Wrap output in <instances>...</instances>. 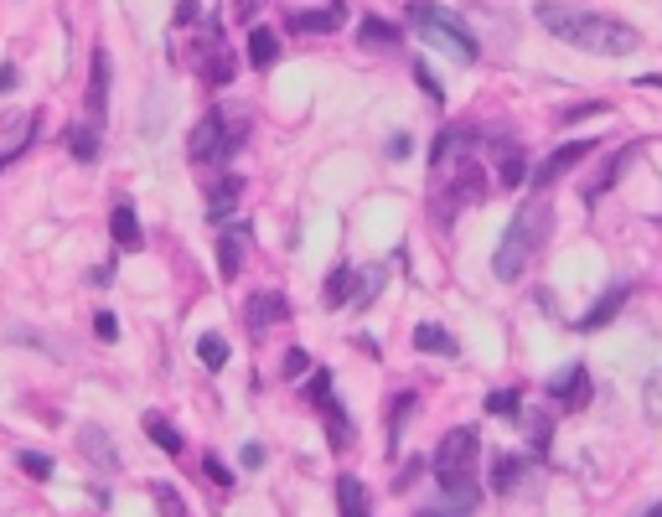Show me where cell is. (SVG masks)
Here are the masks:
<instances>
[{
    "instance_id": "1",
    "label": "cell",
    "mask_w": 662,
    "mask_h": 517,
    "mask_svg": "<svg viewBox=\"0 0 662 517\" xmlns=\"http://www.w3.org/2000/svg\"><path fill=\"white\" fill-rule=\"evenodd\" d=\"M533 16H538V26H544L549 37L580 47V52H595V57H626V52L642 47L637 26H626L616 16H600V11L564 6V0H538Z\"/></svg>"
},
{
    "instance_id": "2",
    "label": "cell",
    "mask_w": 662,
    "mask_h": 517,
    "mask_svg": "<svg viewBox=\"0 0 662 517\" xmlns=\"http://www.w3.org/2000/svg\"><path fill=\"white\" fill-rule=\"evenodd\" d=\"M549 228H554V207H549L544 192H538V197H528V202L513 212V223H507L497 254H492V275H497L502 285L523 280V269H528V264L538 259V249L549 243Z\"/></svg>"
},
{
    "instance_id": "3",
    "label": "cell",
    "mask_w": 662,
    "mask_h": 517,
    "mask_svg": "<svg viewBox=\"0 0 662 517\" xmlns=\"http://www.w3.org/2000/svg\"><path fill=\"white\" fill-rule=\"evenodd\" d=\"M476 450H481V440H476L471 424L450 430V435L440 440V450H435V481H440V492L456 502V507H466V512H476V497H481V492H476V481H471Z\"/></svg>"
},
{
    "instance_id": "4",
    "label": "cell",
    "mask_w": 662,
    "mask_h": 517,
    "mask_svg": "<svg viewBox=\"0 0 662 517\" xmlns=\"http://www.w3.org/2000/svg\"><path fill=\"white\" fill-rule=\"evenodd\" d=\"M409 26H414V37H425V42H435L440 52H450V57H456V63H476V57H481V47H476V37L466 32V26H461V16H450V11H440L435 6V0H409Z\"/></svg>"
},
{
    "instance_id": "5",
    "label": "cell",
    "mask_w": 662,
    "mask_h": 517,
    "mask_svg": "<svg viewBox=\"0 0 662 517\" xmlns=\"http://www.w3.org/2000/svg\"><path fill=\"white\" fill-rule=\"evenodd\" d=\"M481 197H487V171H481L471 156H456V171H450V181L435 176V187H430V212H435L440 228H450V223H456L466 207H476Z\"/></svg>"
},
{
    "instance_id": "6",
    "label": "cell",
    "mask_w": 662,
    "mask_h": 517,
    "mask_svg": "<svg viewBox=\"0 0 662 517\" xmlns=\"http://www.w3.org/2000/svg\"><path fill=\"white\" fill-rule=\"evenodd\" d=\"M187 156L197 161V166H218V161H228L233 150H228V135H223V114L213 109L202 119V125L192 130V140H187Z\"/></svg>"
},
{
    "instance_id": "7",
    "label": "cell",
    "mask_w": 662,
    "mask_h": 517,
    "mask_svg": "<svg viewBox=\"0 0 662 517\" xmlns=\"http://www.w3.org/2000/svg\"><path fill=\"white\" fill-rule=\"evenodd\" d=\"M590 150H595V140H569V145H559L554 156H549L544 166L533 171V187H538V192H549V187H554V181H559L564 171H575V166H580V161L590 156Z\"/></svg>"
},
{
    "instance_id": "8",
    "label": "cell",
    "mask_w": 662,
    "mask_h": 517,
    "mask_svg": "<svg viewBox=\"0 0 662 517\" xmlns=\"http://www.w3.org/2000/svg\"><path fill=\"white\" fill-rule=\"evenodd\" d=\"M285 316H290V300L280 290H259V295H249V306H244V321H249L254 337H264V331L280 326Z\"/></svg>"
},
{
    "instance_id": "9",
    "label": "cell",
    "mask_w": 662,
    "mask_h": 517,
    "mask_svg": "<svg viewBox=\"0 0 662 517\" xmlns=\"http://www.w3.org/2000/svg\"><path fill=\"white\" fill-rule=\"evenodd\" d=\"M549 393H554L559 409H585V404H590V373L580 368V362H569L564 373L549 378Z\"/></svg>"
},
{
    "instance_id": "10",
    "label": "cell",
    "mask_w": 662,
    "mask_h": 517,
    "mask_svg": "<svg viewBox=\"0 0 662 517\" xmlns=\"http://www.w3.org/2000/svg\"><path fill=\"white\" fill-rule=\"evenodd\" d=\"M533 476V466L523 461V455H492V492L497 497H518V492H528V481Z\"/></svg>"
},
{
    "instance_id": "11",
    "label": "cell",
    "mask_w": 662,
    "mask_h": 517,
    "mask_svg": "<svg viewBox=\"0 0 662 517\" xmlns=\"http://www.w3.org/2000/svg\"><path fill=\"white\" fill-rule=\"evenodd\" d=\"M492 166H497V187H523L528 156H523L518 140H492Z\"/></svg>"
},
{
    "instance_id": "12",
    "label": "cell",
    "mask_w": 662,
    "mask_h": 517,
    "mask_svg": "<svg viewBox=\"0 0 662 517\" xmlns=\"http://www.w3.org/2000/svg\"><path fill=\"white\" fill-rule=\"evenodd\" d=\"M244 249H249V228L228 223L223 238H218V275L223 280H238V269H244Z\"/></svg>"
},
{
    "instance_id": "13",
    "label": "cell",
    "mask_w": 662,
    "mask_h": 517,
    "mask_svg": "<svg viewBox=\"0 0 662 517\" xmlns=\"http://www.w3.org/2000/svg\"><path fill=\"white\" fill-rule=\"evenodd\" d=\"M78 450H83V461H88V466L119 471V450H114V440L99 430V424H83V430H78Z\"/></svg>"
},
{
    "instance_id": "14",
    "label": "cell",
    "mask_w": 662,
    "mask_h": 517,
    "mask_svg": "<svg viewBox=\"0 0 662 517\" xmlns=\"http://www.w3.org/2000/svg\"><path fill=\"white\" fill-rule=\"evenodd\" d=\"M88 125H99L104 119V109H109V52L99 47L94 52V73H88Z\"/></svg>"
},
{
    "instance_id": "15",
    "label": "cell",
    "mask_w": 662,
    "mask_h": 517,
    "mask_svg": "<svg viewBox=\"0 0 662 517\" xmlns=\"http://www.w3.org/2000/svg\"><path fill=\"white\" fill-rule=\"evenodd\" d=\"M342 26V0H326V11H295L290 16V32H306V37H331Z\"/></svg>"
},
{
    "instance_id": "16",
    "label": "cell",
    "mask_w": 662,
    "mask_h": 517,
    "mask_svg": "<svg viewBox=\"0 0 662 517\" xmlns=\"http://www.w3.org/2000/svg\"><path fill=\"white\" fill-rule=\"evenodd\" d=\"M109 233H114V243H119L125 254H140V249H145V233H140V223H135V207H130V202H114Z\"/></svg>"
},
{
    "instance_id": "17",
    "label": "cell",
    "mask_w": 662,
    "mask_h": 517,
    "mask_svg": "<svg viewBox=\"0 0 662 517\" xmlns=\"http://www.w3.org/2000/svg\"><path fill=\"white\" fill-rule=\"evenodd\" d=\"M357 42H363L368 52H399L404 32L394 21H383V16H363V26H357Z\"/></svg>"
},
{
    "instance_id": "18",
    "label": "cell",
    "mask_w": 662,
    "mask_h": 517,
    "mask_svg": "<svg viewBox=\"0 0 662 517\" xmlns=\"http://www.w3.org/2000/svg\"><path fill=\"white\" fill-rule=\"evenodd\" d=\"M357 290H363V269H352V264H342V269H337V275H331V280H326V290H321V300H326V311H342V306H347V300H352Z\"/></svg>"
},
{
    "instance_id": "19",
    "label": "cell",
    "mask_w": 662,
    "mask_h": 517,
    "mask_svg": "<svg viewBox=\"0 0 662 517\" xmlns=\"http://www.w3.org/2000/svg\"><path fill=\"white\" fill-rule=\"evenodd\" d=\"M238 197H244V181L238 176H223L213 192H207V223H228V212L238 207Z\"/></svg>"
},
{
    "instance_id": "20",
    "label": "cell",
    "mask_w": 662,
    "mask_h": 517,
    "mask_svg": "<svg viewBox=\"0 0 662 517\" xmlns=\"http://www.w3.org/2000/svg\"><path fill=\"white\" fill-rule=\"evenodd\" d=\"M233 73H238V63H233V52L218 42V26H213V52H207V63H202V78L213 88H223V83H233Z\"/></svg>"
},
{
    "instance_id": "21",
    "label": "cell",
    "mask_w": 662,
    "mask_h": 517,
    "mask_svg": "<svg viewBox=\"0 0 662 517\" xmlns=\"http://www.w3.org/2000/svg\"><path fill=\"white\" fill-rule=\"evenodd\" d=\"M621 306H626V280H621V285H611V290L600 295L595 306H590V311L580 316V331H595V326H606V321H611V316H616Z\"/></svg>"
},
{
    "instance_id": "22",
    "label": "cell",
    "mask_w": 662,
    "mask_h": 517,
    "mask_svg": "<svg viewBox=\"0 0 662 517\" xmlns=\"http://www.w3.org/2000/svg\"><path fill=\"white\" fill-rule=\"evenodd\" d=\"M414 347H419V352H435V357H456V352H461V342L450 337L445 326H435V321L414 326Z\"/></svg>"
},
{
    "instance_id": "23",
    "label": "cell",
    "mask_w": 662,
    "mask_h": 517,
    "mask_svg": "<svg viewBox=\"0 0 662 517\" xmlns=\"http://www.w3.org/2000/svg\"><path fill=\"white\" fill-rule=\"evenodd\" d=\"M471 135H476L471 125H450V130H440V140H435V150H430L435 171H440L450 156H466V140H471Z\"/></svg>"
},
{
    "instance_id": "24",
    "label": "cell",
    "mask_w": 662,
    "mask_h": 517,
    "mask_svg": "<svg viewBox=\"0 0 662 517\" xmlns=\"http://www.w3.org/2000/svg\"><path fill=\"white\" fill-rule=\"evenodd\" d=\"M337 507L342 517H368V486L357 476H337Z\"/></svg>"
},
{
    "instance_id": "25",
    "label": "cell",
    "mask_w": 662,
    "mask_h": 517,
    "mask_svg": "<svg viewBox=\"0 0 662 517\" xmlns=\"http://www.w3.org/2000/svg\"><path fill=\"white\" fill-rule=\"evenodd\" d=\"M249 63L254 68H275L280 63V37L269 32V26H254L249 32Z\"/></svg>"
},
{
    "instance_id": "26",
    "label": "cell",
    "mask_w": 662,
    "mask_h": 517,
    "mask_svg": "<svg viewBox=\"0 0 662 517\" xmlns=\"http://www.w3.org/2000/svg\"><path fill=\"white\" fill-rule=\"evenodd\" d=\"M68 150H73V161H99V125H68Z\"/></svg>"
},
{
    "instance_id": "27",
    "label": "cell",
    "mask_w": 662,
    "mask_h": 517,
    "mask_svg": "<svg viewBox=\"0 0 662 517\" xmlns=\"http://www.w3.org/2000/svg\"><path fill=\"white\" fill-rule=\"evenodd\" d=\"M145 435L156 440L166 455H182V435H176V424H171L166 414H156V409H150V414H145Z\"/></svg>"
},
{
    "instance_id": "28",
    "label": "cell",
    "mask_w": 662,
    "mask_h": 517,
    "mask_svg": "<svg viewBox=\"0 0 662 517\" xmlns=\"http://www.w3.org/2000/svg\"><path fill=\"white\" fill-rule=\"evenodd\" d=\"M197 357H202L207 373H223L228 368V342L218 337V331H202V337H197Z\"/></svg>"
},
{
    "instance_id": "29",
    "label": "cell",
    "mask_w": 662,
    "mask_h": 517,
    "mask_svg": "<svg viewBox=\"0 0 662 517\" xmlns=\"http://www.w3.org/2000/svg\"><path fill=\"white\" fill-rule=\"evenodd\" d=\"M626 156H631V150L621 145V150H611V156H606V166H600V176L590 181V202H600V197H606L611 192V181H616V171L626 166Z\"/></svg>"
},
{
    "instance_id": "30",
    "label": "cell",
    "mask_w": 662,
    "mask_h": 517,
    "mask_svg": "<svg viewBox=\"0 0 662 517\" xmlns=\"http://www.w3.org/2000/svg\"><path fill=\"white\" fill-rule=\"evenodd\" d=\"M523 430H528V445L544 455L549 440H554V419H549V414H528V419H523Z\"/></svg>"
},
{
    "instance_id": "31",
    "label": "cell",
    "mask_w": 662,
    "mask_h": 517,
    "mask_svg": "<svg viewBox=\"0 0 662 517\" xmlns=\"http://www.w3.org/2000/svg\"><path fill=\"white\" fill-rule=\"evenodd\" d=\"M414 414V393H399L394 399V414H388V445L399 450V440H404V419Z\"/></svg>"
},
{
    "instance_id": "32",
    "label": "cell",
    "mask_w": 662,
    "mask_h": 517,
    "mask_svg": "<svg viewBox=\"0 0 662 517\" xmlns=\"http://www.w3.org/2000/svg\"><path fill=\"white\" fill-rule=\"evenodd\" d=\"M150 497H156V507H161V517H187V502H182V492H176V486H166V481H156V486H150Z\"/></svg>"
},
{
    "instance_id": "33",
    "label": "cell",
    "mask_w": 662,
    "mask_h": 517,
    "mask_svg": "<svg viewBox=\"0 0 662 517\" xmlns=\"http://www.w3.org/2000/svg\"><path fill=\"white\" fill-rule=\"evenodd\" d=\"M16 461H21V471L32 476V481H52V455H42V450H21Z\"/></svg>"
},
{
    "instance_id": "34",
    "label": "cell",
    "mask_w": 662,
    "mask_h": 517,
    "mask_svg": "<svg viewBox=\"0 0 662 517\" xmlns=\"http://www.w3.org/2000/svg\"><path fill=\"white\" fill-rule=\"evenodd\" d=\"M487 414H518V388H497V393H487Z\"/></svg>"
},
{
    "instance_id": "35",
    "label": "cell",
    "mask_w": 662,
    "mask_h": 517,
    "mask_svg": "<svg viewBox=\"0 0 662 517\" xmlns=\"http://www.w3.org/2000/svg\"><path fill=\"white\" fill-rule=\"evenodd\" d=\"M202 476L213 481V486H233V476H228V466L218 461V455H207V461H202Z\"/></svg>"
},
{
    "instance_id": "36",
    "label": "cell",
    "mask_w": 662,
    "mask_h": 517,
    "mask_svg": "<svg viewBox=\"0 0 662 517\" xmlns=\"http://www.w3.org/2000/svg\"><path fill=\"white\" fill-rule=\"evenodd\" d=\"M311 368V357H306V347H290L285 352V378H300V373H306Z\"/></svg>"
},
{
    "instance_id": "37",
    "label": "cell",
    "mask_w": 662,
    "mask_h": 517,
    "mask_svg": "<svg viewBox=\"0 0 662 517\" xmlns=\"http://www.w3.org/2000/svg\"><path fill=\"white\" fill-rule=\"evenodd\" d=\"M647 414H652V419H662V373H652V378H647Z\"/></svg>"
},
{
    "instance_id": "38",
    "label": "cell",
    "mask_w": 662,
    "mask_h": 517,
    "mask_svg": "<svg viewBox=\"0 0 662 517\" xmlns=\"http://www.w3.org/2000/svg\"><path fill=\"white\" fill-rule=\"evenodd\" d=\"M94 331H99V342H114V337H119V321H114V311H99V316H94Z\"/></svg>"
},
{
    "instance_id": "39",
    "label": "cell",
    "mask_w": 662,
    "mask_h": 517,
    "mask_svg": "<svg viewBox=\"0 0 662 517\" xmlns=\"http://www.w3.org/2000/svg\"><path fill=\"white\" fill-rule=\"evenodd\" d=\"M414 78H419V88H425V94H430V99H435V104H440V99H445V94H440V83H435V73H430V68H425V63H414Z\"/></svg>"
},
{
    "instance_id": "40",
    "label": "cell",
    "mask_w": 662,
    "mask_h": 517,
    "mask_svg": "<svg viewBox=\"0 0 662 517\" xmlns=\"http://www.w3.org/2000/svg\"><path fill=\"white\" fill-rule=\"evenodd\" d=\"M590 114H606V104L590 99V104H575V109H564V125H575V119H590Z\"/></svg>"
},
{
    "instance_id": "41",
    "label": "cell",
    "mask_w": 662,
    "mask_h": 517,
    "mask_svg": "<svg viewBox=\"0 0 662 517\" xmlns=\"http://www.w3.org/2000/svg\"><path fill=\"white\" fill-rule=\"evenodd\" d=\"M269 6V0H233V11H238V21H254L259 11Z\"/></svg>"
},
{
    "instance_id": "42",
    "label": "cell",
    "mask_w": 662,
    "mask_h": 517,
    "mask_svg": "<svg viewBox=\"0 0 662 517\" xmlns=\"http://www.w3.org/2000/svg\"><path fill=\"white\" fill-rule=\"evenodd\" d=\"M238 461H244L249 471H259V466H264V445H244V455H238Z\"/></svg>"
},
{
    "instance_id": "43",
    "label": "cell",
    "mask_w": 662,
    "mask_h": 517,
    "mask_svg": "<svg viewBox=\"0 0 662 517\" xmlns=\"http://www.w3.org/2000/svg\"><path fill=\"white\" fill-rule=\"evenodd\" d=\"M197 21V0H182V6H176V26H192Z\"/></svg>"
},
{
    "instance_id": "44",
    "label": "cell",
    "mask_w": 662,
    "mask_h": 517,
    "mask_svg": "<svg viewBox=\"0 0 662 517\" xmlns=\"http://www.w3.org/2000/svg\"><path fill=\"white\" fill-rule=\"evenodd\" d=\"M388 156L404 161V156H409V135H394V140H388Z\"/></svg>"
},
{
    "instance_id": "45",
    "label": "cell",
    "mask_w": 662,
    "mask_h": 517,
    "mask_svg": "<svg viewBox=\"0 0 662 517\" xmlns=\"http://www.w3.org/2000/svg\"><path fill=\"white\" fill-rule=\"evenodd\" d=\"M419 471H425V461H419V455H414V461L404 466V476H399V492H404V486H409V476H419Z\"/></svg>"
},
{
    "instance_id": "46",
    "label": "cell",
    "mask_w": 662,
    "mask_h": 517,
    "mask_svg": "<svg viewBox=\"0 0 662 517\" xmlns=\"http://www.w3.org/2000/svg\"><path fill=\"white\" fill-rule=\"evenodd\" d=\"M11 88H16V68L6 63V68H0V94H11Z\"/></svg>"
},
{
    "instance_id": "47",
    "label": "cell",
    "mask_w": 662,
    "mask_h": 517,
    "mask_svg": "<svg viewBox=\"0 0 662 517\" xmlns=\"http://www.w3.org/2000/svg\"><path fill=\"white\" fill-rule=\"evenodd\" d=\"M88 280H94V285H109V280H114V264H99V269H94V275H88Z\"/></svg>"
},
{
    "instance_id": "48",
    "label": "cell",
    "mask_w": 662,
    "mask_h": 517,
    "mask_svg": "<svg viewBox=\"0 0 662 517\" xmlns=\"http://www.w3.org/2000/svg\"><path fill=\"white\" fill-rule=\"evenodd\" d=\"M637 83H642V88H662V73H642Z\"/></svg>"
},
{
    "instance_id": "49",
    "label": "cell",
    "mask_w": 662,
    "mask_h": 517,
    "mask_svg": "<svg viewBox=\"0 0 662 517\" xmlns=\"http://www.w3.org/2000/svg\"><path fill=\"white\" fill-rule=\"evenodd\" d=\"M642 517H662V502H657V507H647V512H642Z\"/></svg>"
}]
</instances>
